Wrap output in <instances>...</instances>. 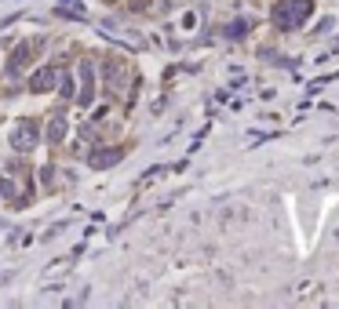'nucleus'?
<instances>
[{
    "label": "nucleus",
    "mask_w": 339,
    "mask_h": 309,
    "mask_svg": "<svg viewBox=\"0 0 339 309\" xmlns=\"http://www.w3.org/2000/svg\"><path fill=\"white\" fill-rule=\"evenodd\" d=\"M58 11H62V15H73V19H84V8L77 4V0H58Z\"/></svg>",
    "instance_id": "obj_8"
},
{
    "label": "nucleus",
    "mask_w": 339,
    "mask_h": 309,
    "mask_svg": "<svg viewBox=\"0 0 339 309\" xmlns=\"http://www.w3.org/2000/svg\"><path fill=\"white\" fill-rule=\"evenodd\" d=\"M124 153H120L117 146H110V149H91L88 153V167H110V164H117Z\"/></svg>",
    "instance_id": "obj_3"
},
{
    "label": "nucleus",
    "mask_w": 339,
    "mask_h": 309,
    "mask_svg": "<svg viewBox=\"0 0 339 309\" xmlns=\"http://www.w3.org/2000/svg\"><path fill=\"white\" fill-rule=\"evenodd\" d=\"M55 80H58V66H44V69H37L33 76H29V87L33 91H51Z\"/></svg>",
    "instance_id": "obj_4"
},
{
    "label": "nucleus",
    "mask_w": 339,
    "mask_h": 309,
    "mask_svg": "<svg viewBox=\"0 0 339 309\" xmlns=\"http://www.w3.org/2000/svg\"><path fill=\"white\" fill-rule=\"evenodd\" d=\"M306 15H310V0H281L274 11V22L281 29H296L306 22Z\"/></svg>",
    "instance_id": "obj_1"
},
{
    "label": "nucleus",
    "mask_w": 339,
    "mask_h": 309,
    "mask_svg": "<svg viewBox=\"0 0 339 309\" xmlns=\"http://www.w3.org/2000/svg\"><path fill=\"white\" fill-rule=\"evenodd\" d=\"M81 76H84V91H81V98H77V102H81L84 110H88V106L95 102V80H91V66H88V62L81 66Z\"/></svg>",
    "instance_id": "obj_5"
},
{
    "label": "nucleus",
    "mask_w": 339,
    "mask_h": 309,
    "mask_svg": "<svg viewBox=\"0 0 339 309\" xmlns=\"http://www.w3.org/2000/svg\"><path fill=\"white\" fill-rule=\"evenodd\" d=\"M62 135H66V120H62V117H55V120H51V128H48V138L58 146V142H62Z\"/></svg>",
    "instance_id": "obj_6"
},
{
    "label": "nucleus",
    "mask_w": 339,
    "mask_h": 309,
    "mask_svg": "<svg viewBox=\"0 0 339 309\" xmlns=\"http://www.w3.org/2000/svg\"><path fill=\"white\" fill-rule=\"evenodd\" d=\"M11 146L19 149V153H29L37 146V124L33 120H22L19 128H15V135H11Z\"/></svg>",
    "instance_id": "obj_2"
},
{
    "label": "nucleus",
    "mask_w": 339,
    "mask_h": 309,
    "mask_svg": "<svg viewBox=\"0 0 339 309\" xmlns=\"http://www.w3.org/2000/svg\"><path fill=\"white\" fill-rule=\"evenodd\" d=\"M226 33H230V37H244V19L230 22V26H226Z\"/></svg>",
    "instance_id": "obj_10"
},
{
    "label": "nucleus",
    "mask_w": 339,
    "mask_h": 309,
    "mask_svg": "<svg viewBox=\"0 0 339 309\" xmlns=\"http://www.w3.org/2000/svg\"><path fill=\"white\" fill-rule=\"evenodd\" d=\"M106 76H110V91H117V84H120V69H117V66H106Z\"/></svg>",
    "instance_id": "obj_9"
},
{
    "label": "nucleus",
    "mask_w": 339,
    "mask_h": 309,
    "mask_svg": "<svg viewBox=\"0 0 339 309\" xmlns=\"http://www.w3.org/2000/svg\"><path fill=\"white\" fill-rule=\"evenodd\" d=\"M29 55H33V48H29V44H22V48L15 51V58H11V73H19V69L26 66V58H29Z\"/></svg>",
    "instance_id": "obj_7"
}]
</instances>
